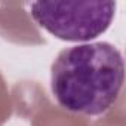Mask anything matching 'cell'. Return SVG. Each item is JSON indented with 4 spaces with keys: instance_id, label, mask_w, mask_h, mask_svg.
Returning a JSON list of instances; mask_svg holds the SVG:
<instances>
[{
    "instance_id": "cell-1",
    "label": "cell",
    "mask_w": 126,
    "mask_h": 126,
    "mask_svg": "<svg viewBox=\"0 0 126 126\" xmlns=\"http://www.w3.org/2000/svg\"><path fill=\"white\" fill-rule=\"evenodd\" d=\"M125 82L122 52L111 43L94 42L61 50L50 67V91L67 111L101 116L117 101Z\"/></svg>"
},
{
    "instance_id": "cell-2",
    "label": "cell",
    "mask_w": 126,
    "mask_h": 126,
    "mask_svg": "<svg viewBox=\"0 0 126 126\" xmlns=\"http://www.w3.org/2000/svg\"><path fill=\"white\" fill-rule=\"evenodd\" d=\"M116 8V2H34L30 15L59 40L89 42L108 30Z\"/></svg>"
}]
</instances>
